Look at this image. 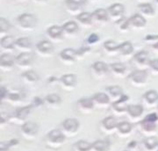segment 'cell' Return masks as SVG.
Returning <instances> with one entry per match:
<instances>
[{"instance_id": "obj_1", "label": "cell", "mask_w": 158, "mask_h": 151, "mask_svg": "<svg viewBox=\"0 0 158 151\" xmlns=\"http://www.w3.org/2000/svg\"><path fill=\"white\" fill-rule=\"evenodd\" d=\"M66 142V136L61 129H53L49 131L45 137V143L48 148L52 149H59Z\"/></svg>"}, {"instance_id": "obj_2", "label": "cell", "mask_w": 158, "mask_h": 151, "mask_svg": "<svg viewBox=\"0 0 158 151\" xmlns=\"http://www.w3.org/2000/svg\"><path fill=\"white\" fill-rule=\"evenodd\" d=\"M157 121L158 114H156V112L147 115L140 121V129L141 133L148 135V137L153 136V134L157 130V125H156Z\"/></svg>"}, {"instance_id": "obj_3", "label": "cell", "mask_w": 158, "mask_h": 151, "mask_svg": "<svg viewBox=\"0 0 158 151\" xmlns=\"http://www.w3.org/2000/svg\"><path fill=\"white\" fill-rule=\"evenodd\" d=\"M33 110V105L18 108L15 112L9 117V122L15 125H19L20 127L27 122V118L31 114Z\"/></svg>"}, {"instance_id": "obj_4", "label": "cell", "mask_w": 158, "mask_h": 151, "mask_svg": "<svg viewBox=\"0 0 158 151\" xmlns=\"http://www.w3.org/2000/svg\"><path fill=\"white\" fill-rule=\"evenodd\" d=\"M17 22L20 29L24 31H33L38 25V19L33 14L23 13L18 17Z\"/></svg>"}, {"instance_id": "obj_5", "label": "cell", "mask_w": 158, "mask_h": 151, "mask_svg": "<svg viewBox=\"0 0 158 151\" xmlns=\"http://www.w3.org/2000/svg\"><path fill=\"white\" fill-rule=\"evenodd\" d=\"M34 63V56L32 53H20L15 57V67L23 70V72L31 70Z\"/></svg>"}, {"instance_id": "obj_6", "label": "cell", "mask_w": 158, "mask_h": 151, "mask_svg": "<svg viewBox=\"0 0 158 151\" xmlns=\"http://www.w3.org/2000/svg\"><path fill=\"white\" fill-rule=\"evenodd\" d=\"M80 123L77 119L69 118L63 120L62 123V132L66 137H74L78 133Z\"/></svg>"}, {"instance_id": "obj_7", "label": "cell", "mask_w": 158, "mask_h": 151, "mask_svg": "<svg viewBox=\"0 0 158 151\" xmlns=\"http://www.w3.org/2000/svg\"><path fill=\"white\" fill-rule=\"evenodd\" d=\"M20 134L26 140H34L39 134V126L35 122L27 121L20 127Z\"/></svg>"}, {"instance_id": "obj_8", "label": "cell", "mask_w": 158, "mask_h": 151, "mask_svg": "<svg viewBox=\"0 0 158 151\" xmlns=\"http://www.w3.org/2000/svg\"><path fill=\"white\" fill-rule=\"evenodd\" d=\"M130 84L134 87H141L146 84L148 80V73L146 70L136 69L130 73L127 77Z\"/></svg>"}, {"instance_id": "obj_9", "label": "cell", "mask_w": 158, "mask_h": 151, "mask_svg": "<svg viewBox=\"0 0 158 151\" xmlns=\"http://www.w3.org/2000/svg\"><path fill=\"white\" fill-rule=\"evenodd\" d=\"M60 86L64 91H73L77 85V78L75 74H65L59 80Z\"/></svg>"}, {"instance_id": "obj_10", "label": "cell", "mask_w": 158, "mask_h": 151, "mask_svg": "<svg viewBox=\"0 0 158 151\" xmlns=\"http://www.w3.org/2000/svg\"><path fill=\"white\" fill-rule=\"evenodd\" d=\"M118 122L117 121V119L113 116L105 118L101 121L100 124V129L105 134L111 135L114 133H117Z\"/></svg>"}, {"instance_id": "obj_11", "label": "cell", "mask_w": 158, "mask_h": 151, "mask_svg": "<svg viewBox=\"0 0 158 151\" xmlns=\"http://www.w3.org/2000/svg\"><path fill=\"white\" fill-rule=\"evenodd\" d=\"M129 99V97L124 94L120 99H118L116 102H113L111 105V108L113 110V113H115L118 116H122V115L127 114V108L129 107V104H128Z\"/></svg>"}, {"instance_id": "obj_12", "label": "cell", "mask_w": 158, "mask_h": 151, "mask_svg": "<svg viewBox=\"0 0 158 151\" xmlns=\"http://www.w3.org/2000/svg\"><path fill=\"white\" fill-rule=\"evenodd\" d=\"M107 11L110 19H112L113 22L118 24V22H120L123 19L125 13V7L123 5L116 3V4H113V5L110 6L107 9Z\"/></svg>"}, {"instance_id": "obj_13", "label": "cell", "mask_w": 158, "mask_h": 151, "mask_svg": "<svg viewBox=\"0 0 158 151\" xmlns=\"http://www.w3.org/2000/svg\"><path fill=\"white\" fill-rule=\"evenodd\" d=\"M87 4V0H65V6L70 14H77V16L83 12V9Z\"/></svg>"}, {"instance_id": "obj_14", "label": "cell", "mask_w": 158, "mask_h": 151, "mask_svg": "<svg viewBox=\"0 0 158 151\" xmlns=\"http://www.w3.org/2000/svg\"><path fill=\"white\" fill-rule=\"evenodd\" d=\"M55 52L54 45L49 40H41L36 45V53L41 57H50Z\"/></svg>"}, {"instance_id": "obj_15", "label": "cell", "mask_w": 158, "mask_h": 151, "mask_svg": "<svg viewBox=\"0 0 158 151\" xmlns=\"http://www.w3.org/2000/svg\"><path fill=\"white\" fill-rule=\"evenodd\" d=\"M133 61L136 67L138 68V69H142V70H146L148 67H149V56L146 51H140L138 53H136L135 55L133 57Z\"/></svg>"}, {"instance_id": "obj_16", "label": "cell", "mask_w": 158, "mask_h": 151, "mask_svg": "<svg viewBox=\"0 0 158 151\" xmlns=\"http://www.w3.org/2000/svg\"><path fill=\"white\" fill-rule=\"evenodd\" d=\"M144 112V107L141 105H129L127 112V116L130 122H138L141 120Z\"/></svg>"}, {"instance_id": "obj_17", "label": "cell", "mask_w": 158, "mask_h": 151, "mask_svg": "<svg viewBox=\"0 0 158 151\" xmlns=\"http://www.w3.org/2000/svg\"><path fill=\"white\" fill-rule=\"evenodd\" d=\"M79 59L78 52L73 48H66L60 53V60L63 64L72 65Z\"/></svg>"}, {"instance_id": "obj_18", "label": "cell", "mask_w": 158, "mask_h": 151, "mask_svg": "<svg viewBox=\"0 0 158 151\" xmlns=\"http://www.w3.org/2000/svg\"><path fill=\"white\" fill-rule=\"evenodd\" d=\"M91 71L94 78L98 79H102L106 78V76L110 72L109 65L104 62H96L91 66Z\"/></svg>"}, {"instance_id": "obj_19", "label": "cell", "mask_w": 158, "mask_h": 151, "mask_svg": "<svg viewBox=\"0 0 158 151\" xmlns=\"http://www.w3.org/2000/svg\"><path fill=\"white\" fill-rule=\"evenodd\" d=\"M91 98L95 107L98 109H106L112 105V102L106 92H98Z\"/></svg>"}, {"instance_id": "obj_20", "label": "cell", "mask_w": 158, "mask_h": 151, "mask_svg": "<svg viewBox=\"0 0 158 151\" xmlns=\"http://www.w3.org/2000/svg\"><path fill=\"white\" fill-rule=\"evenodd\" d=\"M77 108L78 111L83 114H90L94 110L95 106L92 100V98L90 97H83L77 101Z\"/></svg>"}, {"instance_id": "obj_21", "label": "cell", "mask_w": 158, "mask_h": 151, "mask_svg": "<svg viewBox=\"0 0 158 151\" xmlns=\"http://www.w3.org/2000/svg\"><path fill=\"white\" fill-rule=\"evenodd\" d=\"M15 67V57L11 54H3L0 56V69L4 72H8L12 70Z\"/></svg>"}, {"instance_id": "obj_22", "label": "cell", "mask_w": 158, "mask_h": 151, "mask_svg": "<svg viewBox=\"0 0 158 151\" xmlns=\"http://www.w3.org/2000/svg\"><path fill=\"white\" fill-rule=\"evenodd\" d=\"M110 72L117 78H124L127 75V68L122 62H114L109 64Z\"/></svg>"}, {"instance_id": "obj_23", "label": "cell", "mask_w": 158, "mask_h": 151, "mask_svg": "<svg viewBox=\"0 0 158 151\" xmlns=\"http://www.w3.org/2000/svg\"><path fill=\"white\" fill-rule=\"evenodd\" d=\"M106 93L107 94L109 97L110 100L113 104V102H116L118 99H120L124 93H123V90L122 88L118 85H111V86H107L106 88Z\"/></svg>"}, {"instance_id": "obj_24", "label": "cell", "mask_w": 158, "mask_h": 151, "mask_svg": "<svg viewBox=\"0 0 158 151\" xmlns=\"http://www.w3.org/2000/svg\"><path fill=\"white\" fill-rule=\"evenodd\" d=\"M15 48L21 53H31L32 51V42L27 37H21L16 40Z\"/></svg>"}, {"instance_id": "obj_25", "label": "cell", "mask_w": 158, "mask_h": 151, "mask_svg": "<svg viewBox=\"0 0 158 151\" xmlns=\"http://www.w3.org/2000/svg\"><path fill=\"white\" fill-rule=\"evenodd\" d=\"M15 40L12 36L6 35L5 37L1 38L0 40V47L1 49L6 52V54H11L12 51L15 49Z\"/></svg>"}, {"instance_id": "obj_26", "label": "cell", "mask_w": 158, "mask_h": 151, "mask_svg": "<svg viewBox=\"0 0 158 151\" xmlns=\"http://www.w3.org/2000/svg\"><path fill=\"white\" fill-rule=\"evenodd\" d=\"M21 79L24 82V84H27V85H34L39 82L40 77L35 71L31 69V70L23 72L21 75Z\"/></svg>"}, {"instance_id": "obj_27", "label": "cell", "mask_w": 158, "mask_h": 151, "mask_svg": "<svg viewBox=\"0 0 158 151\" xmlns=\"http://www.w3.org/2000/svg\"><path fill=\"white\" fill-rule=\"evenodd\" d=\"M92 19H93V22L100 23V24L106 23L110 19L107 10L103 9V8L97 9L96 11L92 12Z\"/></svg>"}, {"instance_id": "obj_28", "label": "cell", "mask_w": 158, "mask_h": 151, "mask_svg": "<svg viewBox=\"0 0 158 151\" xmlns=\"http://www.w3.org/2000/svg\"><path fill=\"white\" fill-rule=\"evenodd\" d=\"M44 104L49 108H57L62 104V99L58 94L51 93V94H48L45 97Z\"/></svg>"}, {"instance_id": "obj_29", "label": "cell", "mask_w": 158, "mask_h": 151, "mask_svg": "<svg viewBox=\"0 0 158 151\" xmlns=\"http://www.w3.org/2000/svg\"><path fill=\"white\" fill-rule=\"evenodd\" d=\"M47 34H48V36L52 40L58 41V40H62L64 33H63L62 27H59V26H52V27H50L47 30Z\"/></svg>"}, {"instance_id": "obj_30", "label": "cell", "mask_w": 158, "mask_h": 151, "mask_svg": "<svg viewBox=\"0 0 158 151\" xmlns=\"http://www.w3.org/2000/svg\"><path fill=\"white\" fill-rule=\"evenodd\" d=\"M133 130L132 124L127 121H123L120 122L118 125V128H117V134L120 138H127L128 137Z\"/></svg>"}, {"instance_id": "obj_31", "label": "cell", "mask_w": 158, "mask_h": 151, "mask_svg": "<svg viewBox=\"0 0 158 151\" xmlns=\"http://www.w3.org/2000/svg\"><path fill=\"white\" fill-rule=\"evenodd\" d=\"M128 20H129L130 27L134 28L140 29L146 26V19L141 14H135L130 19H128Z\"/></svg>"}, {"instance_id": "obj_32", "label": "cell", "mask_w": 158, "mask_h": 151, "mask_svg": "<svg viewBox=\"0 0 158 151\" xmlns=\"http://www.w3.org/2000/svg\"><path fill=\"white\" fill-rule=\"evenodd\" d=\"M158 101V93L154 90H148L147 92L144 93L143 95V102L147 105L148 107H153L154 105L156 104Z\"/></svg>"}, {"instance_id": "obj_33", "label": "cell", "mask_w": 158, "mask_h": 151, "mask_svg": "<svg viewBox=\"0 0 158 151\" xmlns=\"http://www.w3.org/2000/svg\"><path fill=\"white\" fill-rule=\"evenodd\" d=\"M143 148L145 151H157L158 150V140L154 137H147L143 141Z\"/></svg>"}, {"instance_id": "obj_34", "label": "cell", "mask_w": 158, "mask_h": 151, "mask_svg": "<svg viewBox=\"0 0 158 151\" xmlns=\"http://www.w3.org/2000/svg\"><path fill=\"white\" fill-rule=\"evenodd\" d=\"M77 19L82 26H85L86 27H90L93 23L92 19V13L87 12V11H83L79 15L77 16Z\"/></svg>"}, {"instance_id": "obj_35", "label": "cell", "mask_w": 158, "mask_h": 151, "mask_svg": "<svg viewBox=\"0 0 158 151\" xmlns=\"http://www.w3.org/2000/svg\"><path fill=\"white\" fill-rule=\"evenodd\" d=\"M92 151H111V143L107 140H98L92 143Z\"/></svg>"}, {"instance_id": "obj_36", "label": "cell", "mask_w": 158, "mask_h": 151, "mask_svg": "<svg viewBox=\"0 0 158 151\" xmlns=\"http://www.w3.org/2000/svg\"><path fill=\"white\" fill-rule=\"evenodd\" d=\"M63 33L67 35H74L76 34L79 30V27L77 23L75 21H68L62 26Z\"/></svg>"}, {"instance_id": "obj_37", "label": "cell", "mask_w": 158, "mask_h": 151, "mask_svg": "<svg viewBox=\"0 0 158 151\" xmlns=\"http://www.w3.org/2000/svg\"><path fill=\"white\" fill-rule=\"evenodd\" d=\"M134 53V47L129 41H125L119 44V50L118 54L122 56H129Z\"/></svg>"}, {"instance_id": "obj_38", "label": "cell", "mask_w": 158, "mask_h": 151, "mask_svg": "<svg viewBox=\"0 0 158 151\" xmlns=\"http://www.w3.org/2000/svg\"><path fill=\"white\" fill-rule=\"evenodd\" d=\"M6 100L11 105H19L23 101V97L19 92L9 91Z\"/></svg>"}, {"instance_id": "obj_39", "label": "cell", "mask_w": 158, "mask_h": 151, "mask_svg": "<svg viewBox=\"0 0 158 151\" xmlns=\"http://www.w3.org/2000/svg\"><path fill=\"white\" fill-rule=\"evenodd\" d=\"M74 151H92V143L84 140L77 141L73 145Z\"/></svg>"}, {"instance_id": "obj_40", "label": "cell", "mask_w": 158, "mask_h": 151, "mask_svg": "<svg viewBox=\"0 0 158 151\" xmlns=\"http://www.w3.org/2000/svg\"><path fill=\"white\" fill-rule=\"evenodd\" d=\"M104 49L108 54H117L119 50V44L114 40H107L104 43Z\"/></svg>"}, {"instance_id": "obj_41", "label": "cell", "mask_w": 158, "mask_h": 151, "mask_svg": "<svg viewBox=\"0 0 158 151\" xmlns=\"http://www.w3.org/2000/svg\"><path fill=\"white\" fill-rule=\"evenodd\" d=\"M138 9L142 15H147V16L154 15V9H153L152 6L149 4H147V3L140 4L138 6Z\"/></svg>"}, {"instance_id": "obj_42", "label": "cell", "mask_w": 158, "mask_h": 151, "mask_svg": "<svg viewBox=\"0 0 158 151\" xmlns=\"http://www.w3.org/2000/svg\"><path fill=\"white\" fill-rule=\"evenodd\" d=\"M11 29V25L10 23L6 20L5 18L0 19V34H1V38L5 37L4 35L7 34Z\"/></svg>"}, {"instance_id": "obj_43", "label": "cell", "mask_w": 158, "mask_h": 151, "mask_svg": "<svg viewBox=\"0 0 158 151\" xmlns=\"http://www.w3.org/2000/svg\"><path fill=\"white\" fill-rule=\"evenodd\" d=\"M98 40H99V36L96 34H90V36L88 37V39H87V42H88V44L92 45V44H96L97 42H98Z\"/></svg>"}, {"instance_id": "obj_44", "label": "cell", "mask_w": 158, "mask_h": 151, "mask_svg": "<svg viewBox=\"0 0 158 151\" xmlns=\"http://www.w3.org/2000/svg\"><path fill=\"white\" fill-rule=\"evenodd\" d=\"M148 68L152 70L153 72L158 73V59H155V60L150 61Z\"/></svg>"}, {"instance_id": "obj_45", "label": "cell", "mask_w": 158, "mask_h": 151, "mask_svg": "<svg viewBox=\"0 0 158 151\" xmlns=\"http://www.w3.org/2000/svg\"><path fill=\"white\" fill-rule=\"evenodd\" d=\"M8 93H9L8 90L6 89V87H4V86H1V88H0V99H1V101L6 100Z\"/></svg>"}, {"instance_id": "obj_46", "label": "cell", "mask_w": 158, "mask_h": 151, "mask_svg": "<svg viewBox=\"0 0 158 151\" xmlns=\"http://www.w3.org/2000/svg\"><path fill=\"white\" fill-rule=\"evenodd\" d=\"M145 40L146 41H155L154 44L158 42V35H148L145 37Z\"/></svg>"}, {"instance_id": "obj_47", "label": "cell", "mask_w": 158, "mask_h": 151, "mask_svg": "<svg viewBox=\"0 0 158 151\" xmlns=\"http://www.w3.org/2000/svg\"><path fill=\"white\" fill-rule=\"evenodd\" d=\"M10 145L8 142H1V147H0V151H8L10 149Z\"/></svg>"}, {"instance_id": "obj_48", "label": "cell", "mask_w": 158, "mask_h": 151, "mask_svg": "<svg viewBox=\"0 0 158 151\" xmlns=\"http://www.w3.org/2000/svg\"><path fill=\"white\" fill-rule=\"evenodd\" d=\"M34 1L36 3H46L47 2V0H34Z\"/></svg>"}, {"instance_id": "obj_49", "label": "cell", "mask_w": 158, "mask_h": 151, "mask_svg": "<svg viewBox=\"0 0 158 151\" xmlns=\"http://www.w3.org/2000/svg\"><path fill=\"white\" fill-rule=\"evenodd\" d=\"M153 48H154L155 49H158V42L157 43H156V44H153Z\"/></svg>"}, {"instance_id": "obj_50", "label": "cell", "mask_w": 158, "mask_h": 151, "mask_svg": "<svg viewBox=\"0 0 158 151\" xmlns=\"http://www.w3.org/2000/svg\"><path fill=\"white\" fill-rule=\"evenodd\" d=\"M157 111H158V107H157Z\"/></svg>"}, {"instance_id": "obj_51", "label": "cell", "mask_w": 158, "mask_h": 151, "mask_svg": "<svg viewBox=\"0 0 158 151\" xmlns=\"http://www.w3.org/2000/svg\"><path fill=\"white\" fill-rule=\"evenodd\" d=\"M156 1H157V2H158V0H156Z\"/></svg>"}, {"instance_id": "obj_52", "label": "cell", "mask_w": 158, "mask_h": 151, "mask_svg": "<svg viewBox=\"0 0 158 151\" xmlns=\"http://www.w3.org/2000/svg\"><path fill=\"white\" fill-rule=\"evenodd\" d=\"M157 151H158V150H157Z\"/></svg>"}]
</instances>
